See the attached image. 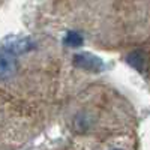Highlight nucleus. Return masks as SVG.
<instances>
[{
	"mask_svg": "<svg viewBox=\"0 0 150 150\" xmlns=\"http://www.w3.org/2000/svg\"><path fill=\"white\" fill-rule=\"evenodd\" d=\"M83 41H81V36H78L77 33H69L68 35V38H66V44H69V45H72V47H77V45H80Z\"/></svg>",
	"mask_w": 150,
	"mask_h": 150,
	"instance_id": "obj_1",
	"label": "nucleus"
},
{
	"mask_svg": "<svg viewBox=\"0 0 150 150\" xmlns=\"http://www.w3.org/2000/svg\"><path fill=\"white\" fill-rule=\"evenodd\" d=\"M112 150H120V149H112Z\"/></svg>",
	"mask_w": 150,
	"mask_h": 150,
	"instance_id": "obj_2",
	"label": "nucleus"
}]
</instances>
